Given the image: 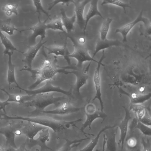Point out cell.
Returning a JSON list of instances; mask_svg holds the SVG:
<instances>
[{"label":"cell","instance_id":"ffe728a7","mask_svg":"<svg viewBox=\"0 0 151 151\" xmlns=\"http://www.w3.org/2000/svg\"><path fill=\"white\" fill-rule=\"evenodd\" d=\"M124 45L118 40H110L107 39L102 40L100 39L96 43L95 50L92 57L93 58L95 56L99 51L113 46H119Z\"/></svg>","mask_w":151,"mask_h":151},{"label":"cell","instance_id":"d6986e66","mask_svg":"<svg viewBox=\"0 0 151 151\" xmlns=\"http://www.w3.org/2000/svg\"><path fill=\"white\" fill-rule=\"evenodd\" d=\"M49 128H47L39 132L37 138L32 140H29V147L39 146L42 150L50 149L47 144V142L49 141L50 134Z\"/></svg>","mask_w":151,"mask_h":151},{"label":"cell","instance_id":"44dd1931","mask_svg":"<svg viewBox=\"0 0 151 151\" xmlns=\"http://www.w3.org/2000/svg\"><path fill=\"white\" fill-rule=\"evenodd\" d=\"M13 53L9 52L7 53L6 55H7L8 56L7 80L9 89H10L11 85L14 83L15 84L16 87L19 88L20 91L21 88L17 83L15 78V65L13 64L12 61V56Z\"/></svg>","mask_w":151,"mask_h":151},{"label":"cell","instance_id":"ab89813d","mask_svg":"<svg viewBox=\"0 0 151 151\" xmlns=\"http://www.w3.org/2000/svg\"><path fill=\"white\" fill-rule=\"evenodd\" d=\"M124 80L126 82L133 84H137L138 82L135 77L131 75L126 76L125 77H124Z\"/></svg>","mask_w":151,"mask_h":151},{"label":"cell","instance_id":"277c9868","mask_svg":"<svg viewBox=\"0 0 151 151\" xmlns=\"http://www.w3.org/2000/svg\"><path fill=\"white\" fill-rule=\"evenodd\" d=\"M70 39L73 44L74 50L72 53L68 55V57L75 59L77 64L75 65L78 68H82L83 63L86 62L90 61L89 65H90L92 62L97 63L98 61L92 58L89 54L88 49L82 45L79 44L76 40L70 36L68 37Z\"/></svg>","mask_w":151,"mask_h":151},{"label":"cell","instance_id":"8992f818","mask_svg":"<svg viewBox=\"0 0 151 151\" xmlns=\"http://www.w3.org/2000/svg\"><path fill=\"white\" fill-rule=\"evenodd\" d=\"M23 124H10L0 128V134L3 135L6 139V143L10 147L17 148L15 142L17 136L22 135L21 128Z\"/></svg>","mask_w":151,"mask_h":151},{"label":"cell","instance_id":"9a60e30c","mask_svg":"<svg viewBox=\"0 0 151 151\" xmlns=\"http://www.w3.org/2000/svg\"><path fill=\"white\" fill-rule=\"evenodd\" d=\"M47 41L43 42V40L40 39V41L37 44L32 46L28 47V49L26 52L22 54L24 56V58L22 61L27 65V67L32 68L33 61L36 56L38 52L43 45Z\"/></svg>","mask_w":151,"mask_h":151},{"label":"cell","instance_id":"8fae6325","mask_svg":"<svg viewBox=\"0 0 151 151\" xmlns=\"http://www.w3.org/2000/svg\"><path fill=\"white\" fill-rule=\"evenodd\" d=\"M82 68L76 67L75 69L70 71V74H73L76 76V80L74 88L75 92L78 95L80 94L81 88L86 84L89 78L88 74L89 69L87 67L84 69Z\"/></svg>","mask_w":151,"mask_h":151},{"label":"cell","instance_id":"2e32d148","mask_svg":"<svg viewBox=\"0 0 151 151\" xmlns=\"http://www.w3.org/2000/svg\"><path fill=\"white\" fill-rule=\"evenodd\" d=\"M123 107L125 111L124 117L118 126L120 131L119 145H121L122 149L128 132L129 123L131 118L130 111L129 108L125 106H123Z\"/></svg>","mask_w":151,"mask_h":151},{"label":"cell","instance_id":"4fadbf2b","mask_svg":"<svg viewBox=\"0 0 151 151\" xmlns=\"http://www.w3.org/2000/svg\"><path fill=\"white\" fill-rule=\"evenodd\" d=\"M91 0H72L75 7V14L77 23L81 29H83L85 25V20L83 17V13L86 5Z\"/></svg>","mask_w":151,"mask_h":151},{"label":"cell","instance_id":"bcb514c9","mask_svg":"<svg viewBox=\"0 0 151 151\" xmlns=\"http://www.w3.org/2000/svg\"><path fill=\"white\" fill-rule=\"evenodd\" d=\"M105 145H106V141L105 137L104 136H103V141L102 143V151H105Z\"/></svg>","mask_w":151,"mask_h":151},{"label":"cell","instance_id":"4dcf8cb0","mask_svg":"<svg viewBox=\"0 0 151 151\" xmlns=\"http://www.w3.org/2000/svg\"><path fill=\"white\" fill-rule=\"evenodd\" d=\"M128 108L130 111H132L135 113L138 121L144 116L146 109L145 107L141 104H130Z\"/></svg>","mask_w":151,"mask_h":151},{"label":"cell","instance_id":"603a6c76","mask_svg":"<svg viewBox=\"0 0 151 151\" xmlns=\"http://www.w3.org/2000/svg\"><path fill=\"white\" fill-rule=\"evenodd\" d=\"M61 19L66 33H69L74 29V24L76 20L75 14L70 17H68L63 8L60 9Z\"/></svg>","mask_w":151,"mask_h":151},{"label":"cell","instance_id":"ac0fdd59","mask_svg":"<svg viewBox=\"0 0 151 151\" xmlns=\"http://www.w3.org/2000/svg\"><path fill=\"white\" fill-rule=\"evenodd\" d=\"M119 92L126 95L130 100V104H141L148 100L151 97V93L141 94L135 92L129 93L123 90L121 87L116 86Z\"/></svg>","mask_w":151,"mask_h":151},{"label":"cell","instance_id":"f6af8a7d","mask_svg":"<svg viewBox=\"0 0 151 151\" xmlns=\"http://www.w3.org/2000/svg\"><path fill=\"white\" fill-rule=\"evenodd\" d=\"M138 89L139 92L140 93V94H142V93H143L144 91L145 90V88L143 86H140L139 87Z\"/></svg>","mask_w":151,"mask_h":151},{"label":"cell","instance_id":"cb8c5ba5","mask_svg":"<svg viewBox=\"0 0 151 151\" xmlns=\"http://www.w3.org/2000/svg\"><path fill=\"white\" fill-rule=\"evenodd\" d=\"M0 90L4 92L8 96V98L6 101L9 103L15 102L24 104L30 101L33 97V96L12 94L3 88H0Z\"/></svg>","mask_w":151,"mask_h":151},{"label":"cell","instance_id":"681fc988","mask_svg":"<svg viewBox=\"0 0 151 151\" xmlns=\"http://www.w3.org/2000/svg\"><path fill=\"white\" fill-rule=\"evenodd\" d=\"M1 109H0V119H1V118L2 117V114L1 113Z\"/></svg>","mask_w":151,"mask_h":151},{"label":"cell","instance_id":"f546056e","mask_svg":"<svg viewBox=\"0 0 151 151\" xmlns=\"http://www.w3.org/2000/svg\"><path fill=\"white\" fill-rule=\"evenodd\" d=\"M88 138H84L74 140L67 139L64 144L58 151H71L72 149L78 147L81 142Z\"/></svg>","mask_w":151,"mask_h":151},{"label":"cell","instance_id":"ba28073f","mask_svg":"<svg viewBox=\"0 0 151 151\" xmlns=\"http://www.w3.org/2000/svg\"><path fill=\"white\" fill-rule=\"evenodd\" d=\"M22 90L29 96H33L40 93L57 92L63 94L67 96H70L72 94L71 89L65 90L59 86H55L52 84L51 80L47 81L44 85L41 87L35 89H25L21 88Z\"/></svg>","mask_w":151,"mask_h":151},{"label":"cell","instance_id":"b9f144b4","mask_svg":"<svg viewBox=\"0 0 151 151\" xmlns=\"http://www.w3.org/2000/svg\"><path fill=\"white\" fill-rule=\"evenodd\" d=\"M142 148L141 151H151V148L150 144L148 142L143 141Z\"/></svg>","mask_w":151,"mask_h":151},{"label":"cell","instance_id":"e0dca14e","mask_svg":"<svg viewBox=\"0 0 151 151\" xmlns=\"http://www.w3.org/2000/svg\"><path fill=\"white\" fill-rule=\"evenodd\" d=\"M67 37L65 39L64 45L63 46L52 45L45 47L49 54H53L55 57L61 56L63 57L69 65H71V62L68 55L70 53L67 47Z\"/></svg>","mask_w":151,"mask_h":151},{"label":"cell","instance_id":"816d5d0a","mask_svg":"<svg viewBox=\"0 0 151 151\" xmlns=\"http://www.w3.org/2000/svg\"><path fill=\"white\" fill-rule=\"evenodd\" d=\"M26 151H29L28 150H27L26 149Z\"/></svg>","mask_w":151,"mask_h":151},{"label":"cell","instance_id":"f907efd6","mask_svg":"<svg viewBox=\"0 0 151 151\" xmlns=\"http://www.w3.org/2000/svg\"><path fill=\"white\" fill-rule=\"evenodd\" d=\"M99 151V150L98 149H96L95 151Z\"/></svg>","mask_w":151,"mask_h":151},{"label":"cell","instance_id":"3957f363","mask_svg":"<svg viewBox=\"0 0 151 151\" xmlns=\"http://www.w3.org/2000/svg\"><path fill=\"white\" fill-rule=\"evenodd\" d=\"M65 99V96L55 97L53 93H40L33 96L32 99L24 104L27 107L35 108L32 113L42 112L48 106L60 104L61 101Z\"/></svg>","mask_w":151,"mask_h":151},{"label":"cell","instance_id":"f35d334b","mask_svg":"<svg viewBox=\"0 0 151 151\" xmlns=\"http://www.w3.org/2000/svg\"><path fill=\"white\" fill-rule=\"evenodd\" d=\"M139 121L148 126L151 127V118L150 116L146 110L145 114L142 118Z\"/></svg>","mask_w":151,"mask_h":151},{"label":"cell","instance_id":"8d00e7d4","mask_svg":"<svg viewBox=\"0 0 151 151\" xmlns=\"http://www.w3.org/2000/svg\"><path fill=\"white\" fill-rule=\"evenodd\" d=\"M72 0H54L49 4V7L48 8V10L49 11L50 10L58 4H61L63 5H68L70 3H72Z\"/></svg>","mask_w":151,"mask_h":151},{"label":"cell","instance_id":"83f0119b","mask_svg":"<svg viewBox=\"0 0 151 151\" xmlns=\"http://www.w3.org/2000/svg\"><path fill=\"white\" fill-rule=\"evenodd\" d=\"M115 126H106L101 129L98 132L96 136L92 139L91 141L84 148L78 151H93V150L98 144L99 139L101 134L105 131L113 128Z\"/></svg>","mask_w":151,"mask_h":151},{"label":"cell","instance_id":"52a82bcc","mask_svg":"<svg viewBox=\"0 0 151 151\" xmlns=\"http://www.w3.org/2000/svg\"><path fill=\"white\" fill-rule=\"evenodd\" d=\"M142 14L143 10H142L137 17L134 21L116 29L115 33H119L121 34L123 42L127 41L128 34L132 28L139 22H142L144 23L148 33L150 35V22L147 18L144 17L142 16Z\"/></svg>","mask_w":151,"mask_h":151},{"label":"cell","instance_id":"d4e9b609","mask_svg":"<svg viewBox=\"0 0 151 151\" xmlns=\"http://www.w3.org/2000/svg\"><path fill=\"white\" fill-rule=\"evenodd\" d=\"M98 0H92L90 2V6L86 14L85 19V22L84 27L83 29L84 32H85L89 20L95 16H98L103 18V17L99 11L98 9Z\"/></svg>","mask_w":151,"mask_h":151},{"label":"cell","instance_id":"4316f807","mask_svg":"<svg viewBox=\"0 0 151 151\" xmlns=\"http://www.w3.org/2000/svg\"><path fill=\"white\" fill-rule=\"evenodd\" d=\"M0 39L1 44L4 46L5 49L3 52L4 55L7 53L11 52H13L14 51H17L22 54L24 52L21 51L17 50L14 45L11 41L4 35L0 30Z\"/></svg>","mask_w":151,"mask_h":151},{"label":"cell","instance_id":"d6a6232c","mask_svg":"<svg viewBox=\"0 0 151 151\" xmlns=\"http://www.w3.org/2000/svg\"><path fill=\"white\" fill-rule=\"evenodd\" d=\"M18 5L11 3H7L4 5L2 8V10L6 12V15L10 16L13 14L17 15Z\"/></svg>","mask_w":151,"mask_h":151},{"label":"cell","instance_id":"7dc6e473","mask_svg":"<svg viewBox=\"0 0 151 151\" xmlns=\"http://www.w3.org/2000/svg\"><path fill=\"white\" fill-rule=\"evenodd\" d=\"M141 149L140 147L137 146L135 148L131 149L130 151H141Z\"/></svg>","mask_w":151,"mask_h":151},{"label":"cell","instance_id":"1f68e13d","mask_svg":"<svg viewBox=\"0 0 151 151\" xmlns=\"http://www.w3.org/2000/svg\"><path fill=\"white\" fill-rule=\"evenodd\" d=\"M112 20V18H108L102 22L99 30L100 40H104L107 39L106 36Z\"/></svg>","mask_w":151,"mask_h":151},{"label":"cell","instance_id":"9c48e42d","mask_svg":"<svg viewBox=\"0 0 151 151\" xmlns=\"http://www.w3.org/2000/svg\"><path fill=\"white\" fill-rule=\"evenodd\" d=\"M105 50H102V55L98 62L94 71L93 80L95 89L96 93L94 97L92 100L93 101L97 99L100 103V110L103 111L104 109V103L102 99V94L101 88V77L100 70L101 65H104L102 63L103 60L105 58Z\"/></svg>","mask_w":151,"mask_h":151},{"label":"cell","instance_id":"5bb4252c","mask_svg":"<svg viewBox=\"0 0 151 151\" xmlns=\"http://www.w3.org/2000/svg\"><path fill=\"white\" fill-rule=\"evenodd\" d=\"M23 124L21 128L22 135L25 136L29 140L34 139L35 137L42 130L47 127L32 122H27Z\"/></svg>","mask_w":151,"mask_h":151},{"label":"cell","instance_id":"5b68a950","mask_svg":"<svg viewBox=\"0 0 151 151\" xmlns=\"http://www.w3.org/2000/svg\"><path fill=\"white\" fill-rule=\"evenodd\" d=\"M84 110L86 119L81 128V130L83 132L87 127L90 129L92 123L95 120L101 119L103 122L107 116L104 111L97 109L95 105L91 102L88 103L85 105Z\"/></svg>","mask_w":151,"mask_h":151},{"label":"cell","instance_id":"7a4b0ae2","mask_svg":"<svg viewBox=\"0 0 151 151\" xmlns=\"http://www.w3.org/2000/svg\"><path fill=\"white\" fill-rule=\"evenodd\" d=\"M1 119L6 120L17 119L29 122L50 128L56 133H59L71 127H76V125L82 121L81 118L71 121L58 120L45 116L34 117L11 116L6 115L5 113L2 114Z\"/></svg>","mask_w":151,"mask_h":151},{"label":"cell","instance_id":"7402d4cb","mask_svg":"<svg viewBox=\"0 0 151 151\" xmlns=\"http://www.w3.org/2000/svg\"><path fill=\"white\" fill-rule=\"evenodd\" d=\"M116 130L107 131L108 132L103 134L105 139V146L108 151H117L116 139Z\"/></svg>","mask_w":151,"mask_h":151},{"label":"cell","instance_id":"c3c4849f","mask_svg":"<svg viewBox=\"0 0 151 151\" xmlns=\"http://www.w3.org/2000/svg\"><path fill=\"white\" fill-rule=\"evenodd\" d=\"M0 151H5L4 148L2 146L0 145Z\"/></svg>","mask_w":151,"mask_h":151},{"label":"cell","instance_id":"ee69618b","mask_svg":"<svg viewBox=\"0 0 151 151\" xmlns=\"http://www.w3.org/2000/svg\"><path fill=\"white\" fill-rule=\"evenodd\" d=\"M85 39L83 37H81L78 39V42L81 45H82L85 43Z\"/></svg>","mask_w":151,"mask_h":151},{"label":"cell","instance_id":"d590c367","mask_svg":"<svg viewBox=\"0 0 151 151\" xmlns=\"http://www.w3.org/2000/svg\"><path fill=\"white\" fill-rule=\"evenodd\" d=\"M32 1L36 9L35 13H38V14H40V12H42L47 16L48 18L50 19V15L44 9L42 6L41 1L34 0H32Z\"/></svg>","mask_w":151,"mask_h":151},{"label":"cell","instance_id":"7bdbcfd3","mask_svg":"<svg viewBox=\"0 0 151 151\" xmlns=\"http://www.w3.org/2000/svg\"><path fill=\"white\" fill-rule=\"evenodd\" d=\"M10 104V103L7 102L6 101H2L0 100V109L2 110L5 113V108L6 106Z\"/></svg>","mask_w":151,"mask_h":151},{"label":"cell","instance_id":"74e56055","mask_svg":"<svg viewBox=\"0 0 151 151\" xmlns=\"http://www.w3.org/2000/svg\"><path fill=\"white\" fill-rule=\"evenodd\" d=\"M138 141L137 138L134 136L129 138L126 141L127 146L131 149H133L137 146Z\"/></svg>","mask_w":151,"mask_h":151},{"label":"cell","instance_id":"e575fe53","mask_svg":"<svg viewBox=\"0 0 151 151\" xmlns=\"http://www.w3.org/2000/svg\"><path fill=\"white\" fill-rule=\"evenodd\" d=\"M145 135L151 136V127L148 126L138 121L135 127Z\"/></svg>","mask_w":151,"mask_h":151},{"label":"cell","instance_id":"30bf717a","mask_svg":"<svg viewBox=\"0 0 151 151\" xmlns=\"http://www.w3.org/2000/svg\"><path fill=\"white\" fill-rule=\"evenodd\" d=\"M40 15L38 14V22L36 24L27 29L22 30V32L28 30L32 31L29 38V42L32 44L36 43V38L38 36H40V39L42 40L46 37V30L47 29L46 23L49 18L47 17L42 22L40 20Z\"/></svg>","mask_w":151,"mask_h":151},{"label":"cell","instance_id":"6da1fadb","mask_svg":"<svg viewBox=\"0 0 151 151\" xmlns=\"http://www.w3.org/2000/svg\"><path fill=\"white\" fill-rule=\"evenodd\" d=\"M57 57L55 56L53 61L48 59H45L42 66L38 68L32 69L26 66L21 69V71L29 72L31 75V76L33 78L36 79L35 82L29 87V89H33L43 81L51 80L58 73L65 75L70 74V71L67 70H73L75 68V66L71 65L64 67L59 66L57 64Z\"/></svg>","mask_w":151,"mask_h":151},{"label":"cell","instance_id":"f1b7e54d","mask_svg":"<svg viewBox=\"0 0 151 151\" xmlns=\"http://www.w3.org/2000/svg\"><path fill=\"white\" fill-rule=\"evenodd\" d=\"M47 29L54 30H59L64 33H66L64 30L63 26L60 17L55 16L51 21L46 24Z\"/></svg>","mask_w":151,"mask_h":151},{"label":"cell","instance_id":"484cf974","mask_svg":"<svg viewBox=\"0 0 151 151\" xmlns=\"http://www.w3.org/2000/svg\"><path fill=\"white\" fill-rule=\"evenodd\" d=\"M11 19L8 18L4 20H0V30L5 32L9 35H14V31L20 32H22V30H19L16 28L11 23Z\"/></svg>","mask_w":151,"mask_h":151},{"label":"cell","instance_id":"7c38bea8","mask_svg":"<svg viewBox=\"0 0 151 151\" xmlns=\"http://www.w3.org/2000/svg\"><path fill=\"white\" fill-rule=\"evenodd\" d=\"M80 110V108L72 104L69 101L64 102L55 109L45 111L41 113L51 114L63 115L76 112Z\"/></svg>","mask_w":151,"mask_h":151},{"label":"cell","instance_id":"60d3db41","mask_svg":"<svg viewBox=\"0 0 151 151\" xmlns=\"http://www.w3.org/2000/svg\"><path fill=\"white\" fill-rule=\"evenodd\" d=\"M25 145V144H22L19 147L16 149L10 147L6 151H26Z\"/></svg>","mask_w":151,"mask_h":151},{"label":"cell","instance_id":"836d02e7","mask_svg":"<svg viewBox=\"0 0 151 151\" xmlns=\"http://www.w3.org/2000/svg\"><path fill=\"white\" fill-rule=\"evenodd\" d=\"M106 4H112L121 7L123 9L125 13L126 12V8L131 7L129 4L117 0H103L101 5L103 6Z\"/></svg>","mask_w":151,"mask_h":151}]
</instances>
